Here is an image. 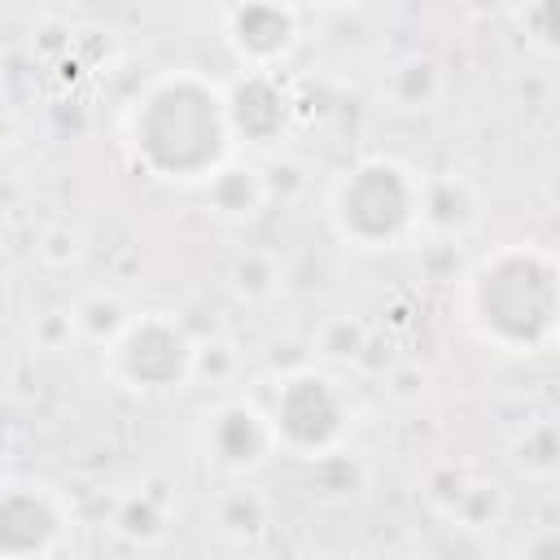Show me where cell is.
Listing matches in <instances>:
<instances>
[{
    "instance_id": "cell-1",
    "label": "cell",
    "mask_w": 560,
    "mask_h": 560,
    "mask_svg": "<svg viewBox=\"0 0 560 560\" xmlns=\"http://www.w3.org/2000/svg\"><path fill=\"white\" fill-rule=\"evenodd\" d=\"M228 88L192 66L153 74L122 109V149L158 184L201 188L232 162Z\"/></svg>"
},
{
    "instance_id": "cell-2",
    "label": "cell",
    "mask_w": 560,
    "mask_h": 560,
    "mask_svg": "<svg viewBox=\"0 0 560 560\" xmlns=\"http://www.w3.org/2000/svg\"><path fill=\"white\" fill-rule=\"evenodd\" d=\"M468 328L508 354H538L560 337V258L556 249L508 241L464 276Z\"/></svg>"
},
{
    "instance_id": "cell-3",
    "label": "cell",
    "mask_w": 560,
    "mask_h": 560,
    "mask_svg": "<svg viewBox=\"0 0 560 560\" xmlns=\"http://www.w3.org/2000/svg\"><path fill=\"white\" fill-rule=\"evenodd\" d=\"M328 223L354 249H398L420 232V175L385 153L350 162L328 188Z\"/></svg>"
},
{
    "instance_id": "cell-4",
    "label": "cell",
    "mask_w": 560,
    "mask_h": 560,
    "mask_svg": "<svg viewBox=\"0 0 560 560\" xmlns=\"http://www.w3.org/2000/svg\"><path fill=\"white\" fill-rule=\"evenodd\" d=\"M197 350L192 332L166 315V311H144L131 315V324L101 350L105 354V376L131 394H171L197 381Z\"/></svg>"
},
{
    "instance_id": "cell-5",
    "label": "cell",
    "mask_w": 560,
    "mask_h": 560,
    "mask_svg": "<svg viewBox=\"0 0 560 560\" xmlns=\"http://www.w3.org/2000/svg\"><path fill=\"white\" fill-rule=\"evenodd\" d=\"M267 416L280 438V451L302 459H324V455H337V446L346 442L354 407L337 376L319 368H298L280 376L267 402Z\"/></svg>"
},
{
    "instance_id": "cell-6",
    "label": "cell",
    "mask_w": 560,
    "mask_h": 560,
    "mask_svg": "<svg viewBox=\"0 0 560 560\" xmlns=\"http://www.w3.org/2000/svg\"><path fill=\"white\" fill-rule=\"evenodd\" d=\"M197 451L214 472L249 477L280 451V438H276L271 416H267L262 402H254V398H219L214 407L201 411Z\"/></svg>"
},
{
    "instance_id": "cell-7",
    "label": "cell",
    "mask_w": 560,
    "mask_h": 560,
    "mask_svg": "<svg viewBox=\"0 0 560 560\" xmlns=\"http://www.w3.org/2000/svg\"><path fill=\"white\" fill-rule=\"evenodd\" d=\"M70 538L66 499L35 477H9L0 494V560H52Z\"/></svg>"
},
{
    "instance_id": "cell-8",
    "label": "cell",
    "mask_w": 560,
    "mask_h": 560,
    "mask_svg": "<svg viewBox=\"0 0 560 560\" xmlns=\"http://www.w3.org/2000/svg\"><path fill=\"white\" fill-rule=\"evenodd\" d=\"M302 39L298 9L289 4H232L223 9V44L241 70H276Z\"/></svg>"
},
{
    "instance_id": "cell-9",
    "label": "cell",
    "mask_w": 560,
    "mask_h": 560,
    "mask_svg": "<svg viewBox=\"0 0 560 560\" xmlns=\"http://www.w3.org/2000/svg\"><path fill=\"white\" fill-rule=\"evenodd\" d=\"M228 118L236 144H271L289 131L293 96L276 70H241L228 83Z\"/></svg>"
},
{
    "instance_id": "cell-10",
    "label": "cell",
    "mask_w": 560,
    "mask_h": 560,
    "mask_svg": "<svg viewBox=\"0 0 560 560\" xmlns=\"http://www.w3.org/2000/svg\"><path fill=\"white\" fill-rule=\"evenodd\" d=\"M481 188L459 175V171H442V175H420V232L438 236V241H459L481 223Z\"/></svg>"
},
{
    "instance_id": "cell-11",
    "label": "cell",
    "mask_w": 560,
    "mask_h": 560,
    "mask_svg": "<svg viewBox=\"0 0 560 560\" xmlns=\"http://www.w3.org/2000/svg\"><path fill=\"white\" fill-rule=\"evenodd\" d=\"M262 201H267V179L254 162H241V158H232L201 184V206L219 223H245L262 210Z\"/></svg>"
},
{
    "instance_id": "cell-12",
    "label": "cell",
    "mask_w": 560,
    "mask_h": 560,
    "mask_svg": "<svg viewBox=\"0 0 560 560\" xmlns=\"http://www.w3.org/2000/svg\"><path fill=\"white\" fill-rule=\"evenodd\" d=\"M381 96L398 114H424L446 96V70L424 52L398 57L381 79Z\"/></svg>"
},
{
    "instance_id": "cell-13",
    "label": "cell",
    "mask_w": 560,
    "mask_h": 560,
    "mask_svg": "<svg viewBox=\"0 0 560 560\" xmlns=\"http://www.w3.org/2000/svg\"><path fill=\"white\" fill-rule=\"evenodd\" d=\"M512 464L538 481L560 477V420H534L512 438Z\"/></svg>"
},
{
    "instance_id": "cell-14",
    "label": "cell",
    "mask_w": 560,
    "mask_h": 560,
    "mask_svg": "<svg viewBox=\"0 0 560 560\" xmlns=\"http://www.w3.org/2000/svg\"><path fill=\"white\" fill-rule=\"evenodd\" d=\"M114 534L127 538V542H158L166 534V508L158 494L149 490H131L114 503Z\"/></svg>"
},
{
    "instance_id": "cell-15",
    "label": "cell",
    "mask_w": 560,
    "mask_h": 560,
    "mask_svg": "<svg viewBox=\"0 0 560 560\" xmlns=\"http://www.w3.org/2000/svg\"><path fill=\"white\" fill-rule=\"evenodd\" d=\"M127 324H131V311H127L114 293H88V298L70 311V328L83 332L88 341H96L101 350H105Z\"/></svg>"
},
{
    "instance_id": "cell-16",
    "label": "cell",
    "mask_w": 560,
    "mask_h": 560,
    "mask_svg": "<svg viewBox=\"0 0 560 560\" xmlns=\"http://www.w3.org/2000/svg\"><path fill=\"white\" fill-rule=\"evenodd\" d=\"M228 284L236 298L245 302H267L276 289H280V262L271 254H258V249H245L232 258L228 267Z\"/></svg>"
},
{
    "instance_id": "cell-17",
    "label": "cell",
    "mask_w": 560,
    "mask_h": 560,
    "mask_svg": "<svg viewBox=\"0 0 560 560\" xmlns=\"http://www.w3.org/2000/svg\"><path fill=\"white\" fill-rule=\"evenodd\" d=\"M267 525V503L254 490H232L219 499V529L228 538H254Z\"/></svg>"
},
{
    "instance_id": "cell-18",
    "label": "cell",
    "mask_w": 560,
    "mask_h": 560,
    "mask_svg": "<svg viewBox=\"0 0 560 560\" xmlns=\"http://www.w3.org/2000/svg\"><path fill=\"white\" fill-rule=\"evenodd\" d=\"M521 26L529 35V44L547 48V52H560V0H547V4H529L521 13Z\"/></svg>"
},
{
    "instance_id": "cell-19",
    "label": "cell",
    "mask_w": 560,
    "mask_h": 560,
    "mask_svg": "<svg viewBox=\"0 0 560 560\" xmlns=\"http://www.w3.org/2000/svg\"><path fill=\"white\" fill-rule=\"evenodd\" d=\"M512 560H560V525H538L516 542Z\"/></svg>"
},
{
    "instance_id": "cell-20",
    "label": "cell",
    "mask_w": 560,
    "mask_h": 560,
    "mask_svg": "<svg viewBox=\"0 0 560 560\" xmlns=\"http://www.w3.org/2000/svg\"><path fill=\"white\" fill-rule=\"evenodd\" d=\"M556 258H560V245H556Z\"/></svg>"
},
{
    "instance_id": "cell-21",
    "label": "cell",
    "mask_w": 560,
    "mask_h": 560,
    "mask_svg": "<svg viewBox=\"0 0 560 560\" xmlns=\"http://www.w3.org/2000/svg\"><path fill=\"white\" fill-rule=\"evenodd\" d=\"M556 341H560V337H556Z\"/></svg>"
}]
</instances>
